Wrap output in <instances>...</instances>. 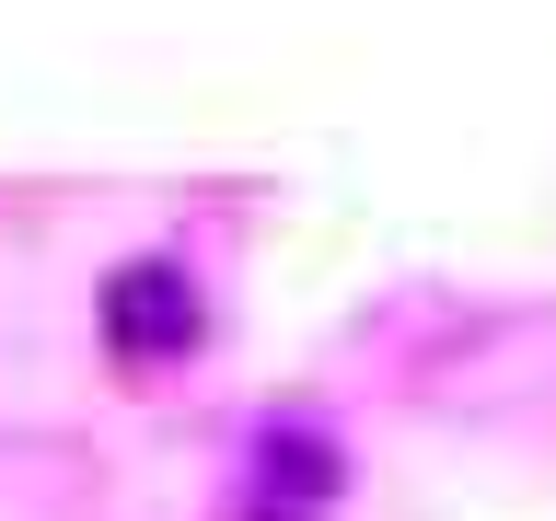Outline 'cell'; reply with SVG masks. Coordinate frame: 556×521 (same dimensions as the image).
<instances>
[{
    "instance_id": "obj_2",
    "label": "cell",
    "mask_w": 556,
    "mask_h": 521,
    "mask_svg": "<svg viewBox=\"0 0 556 521\" xmlns=\"http://www.w3.org/2000/svg\"><path fill=\"white\" fill-rule=\"evenodd\" d=\"M325 498H337V452L313 429H267V452H255V521H313Z\"/></svg>"
},
{
    "instance_id": "obj_1",
    "label": "cell",
    "mask_w": 556,
    "mask_h": 521,
    "mask_svg": "<svg viewBox=\"0 0 556 521\" xmlns=\"http://www.w3.org/2000/svg\"><path fill=\"white\" fill-rule=\"evenodd\" d=\"M104 347L116 359H186L198 347V278L174 255H139V267L104 278Z\"/></svg>"
}]
</instances>
